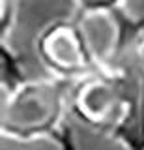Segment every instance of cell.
<instances>
[{"label": "cell", "instance_id": "cell-6", "mask_svg": "<svg viewBox=\"0 0 144 150\" xmlns=\"http://www.w3.org/2000/svg\"><path fill=\"white\" fill-rule=\"evenodd\" d=\"M131 58H133L138 66H142V68H144V34H142L140 40H138V43L135 45V51H133Z\"/></svg>", "mask_w": 144, "mask_h": 150}, {"label": "cell", "instance_id": "cell-1", "mask_svg": "<svg viewBox=\"0 0 144 150\" xmlns=\"http://www.w3.org/2000/svg\"><path fill=\"white\" fill-rule=\"evenodd\" d=\"M81 118L122 139L125 146H144V68L131 58L82 83L75 96Z\"/></svg>", "mask_w": 144, "mask_h": 150}, {"label": "cell", "instance_id": "cell-5", "mask_svg": "<svg viewBox=\"0 0 144 150\" xmlns=\"http://www.w3.org/2000/svg\"><path fill=\"white\" fill-rule=\"evenodd\" d=\"M82 11H97V9H114L122 0H75Z\"/></svg>", "mask_w": 144, "mask_h": 150}, {"label": "cell", "instance_id": "cell-2", "mask_svg": "<svg viewBox=\"0 0 144 150\" xmlns=\"http://www.w3.org/2000/svg\"><path fill=\"white\" fill-rule=\"evenodd\" d=\"M66 92L56 83H25L8 94L0 112V129L6 137L38 139L54 133L64 115Z\"/></svg>", "mask_w": 144, "mask_h": 150}, {"label": "cell", "instance_id": "cell-4", "mask_svg": "<svg viewBox=\"0 0 144 150\" xmlns=\"http://www.w3.org/2000/svg\"><path fill=\"white\" fill-rule=\"evenodd\" d=\"M39 49L49 68L54 73L66 75V77L84 73L88 62H90L77 28L69 26L51 28L41 40Z\"/></svg>", "mask_w": 144, "mask_h": 150}, {"label": "cell", "instance_id": "cell-3", "mask_svg": "<svg viewBox=\"0 0 144 150\" xmlns=\"http://www.w3.org/2000/svg\"><path fill=\"white\" fill-rule=\"evenodd\" d=\"M112 11L114 9L82 11V17L77 25V32L82 40L88 58L99 66L101 71L114 69L112 60L116 58L122 41V30Z\"/></svg>", "mask_w": 144, "mask_h": 150}]
</instances>
